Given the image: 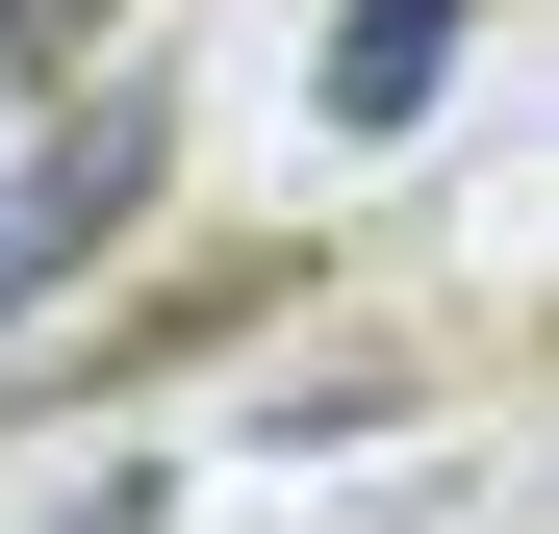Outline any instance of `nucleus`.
Segmentation results:
<instances>
[{
  "mask_svg": "<svg viewBox=\"0 0 559 534\" xmlns=\"http://www.w3.org/2000/svg\"><path fill=\"white\" fill-rule=\"evenodd\" d=\"M432 51H457V0H356V26H331V103H356V128H407V103H432Z\"/></svg>",
  "mask_w": 559,
  "mask_h": 534,
  "instance_id": "2",
  "label": "nucleus"
},
{
  "mask_svg": "<svg viewBox=\"0 0 559 534\" xmlns=\"http://www.w3.org/2000/svg\"><path fill=\"white\" fill-rule=\"evenodd\" d=\"M153 178H178L153 76H103L76 128H26V153H0V331H26V306L76 281V254H128V229H153Z\"/></svg>",
  "mask_w": 559,
  "mask_h": 534,
  "instance_id": "1",
  "label": "nucleus"
},
{
  "mask_svg": "<svg viewBox=\"0 0 559 534\" xmlns=\"http://www.w3.org/2000/svg\"><path fill=\"white\" fill-rule=\"evenodd\" d=\"M51 26H76V0H0V76H26V51H51Z\"/></svg>",
  "mask_w": 559,
  "mask_h": 534,
  "instance_id": "3",
  "label": "nucleus"
}]
</instances>
